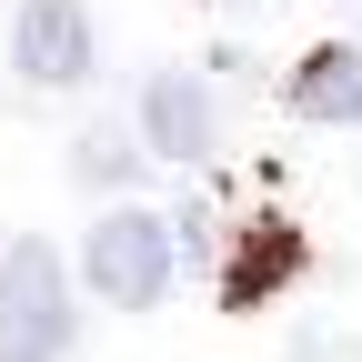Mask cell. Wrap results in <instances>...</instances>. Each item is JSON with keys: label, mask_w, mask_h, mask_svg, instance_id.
Instances as JSON below:
<instances>
[{"label": "cell", "mask_w": 362, "mask_h": 362, "mask_svg": "<svg viewBox=\"0 0 362 362\" xmlns=\"http://www.w3.org/2000/svg\"><path fill=\"white\" fill-rule=\"evenodd\" d=\"M71 352V282L51 242H11L0 252V362H61Z\"/></svg>", "instance_id": "1"}, {"label": "cell", "mask_w": 362, "mask_h": 362, "mask_svg": "<svg viewBox=\"0 0 362 362\" xmlns=\"http://www.w3.org/2000/svg\"><path fill=\"white\" fill-rule=\"evenodd\" d=\"M81 272H90V292L121 302V312H151L161 282H171V232L151 211H101L90 221V242H81Z\"/></svg>", "instance_id": "2"}, {"label": "cell", "mask_w": 362, "mask_h": 362, "mask_svg": "<svg viewBox=\"0 0 362 362\" xmlns=\"http://www.w3.org/2000/svg\"><path fill=\"white\" fill-rule=\"evenodd\" d=\"M11 61H21V81H40V90H71V81H90V11L81 0H21V21H11Z\"/></svg>", "instance_id": "3"}, {"label": "cell", "mask_w": 362, "mask_h": 362, "mask_svg": "<svg viewBox=\"0 0 362 362\" xmlns=\"http://www.w3.org/2000/svg\"><path fill=\"white\" fill-rule=\"evenodd\" d=\"M141 141H151L161 161H202V151H211V81L151 71V90H141Z\"/></svg>", "instance_id": "4"}, {"label": "cell", "mask_w": 362, "mask_h": 362, "mask_svg": "<svg viewBox=\"0 0 362 362\" xmlns=\"http://www.w3.org/2000/svg\"><path fill=\"white\" fill-rule=\"evenodd\" d=\"M292 272H302V232H292V221H252V232H242V252H232V282H221V302H232V312H252V302H272V292H282Z\"/></svg>", "instance_id": "5"}, {"label": "cell", "mask_w": 362, "mask_h": 362, "mask_svg": "<svg viewBox=\"0 0 362 362\" xmlns=\"http://www.w3.org/2000/svg\"><path fill=\"white\" fill-rule=\"evenodd\" d=\"M292 111L302 121H362V51L352 40H322V51H312L302 71H292Z\"/></svg>", "instance_id": "6"}, {"label": "cell", "mask_w": 362, "mask_h": 362, "mask_svg": "<svg viewBox=\"0 0 362 362\" xmlns=\"http://www.w3.org/2000/svg\"><path fill=\"white\" fill-rule=\"evenodd\" d=\"M71 161H81V181H131V171H141V151H131V141H111V131H90Z\"/></svg>", "instance_id": "7"}]
</instances>
